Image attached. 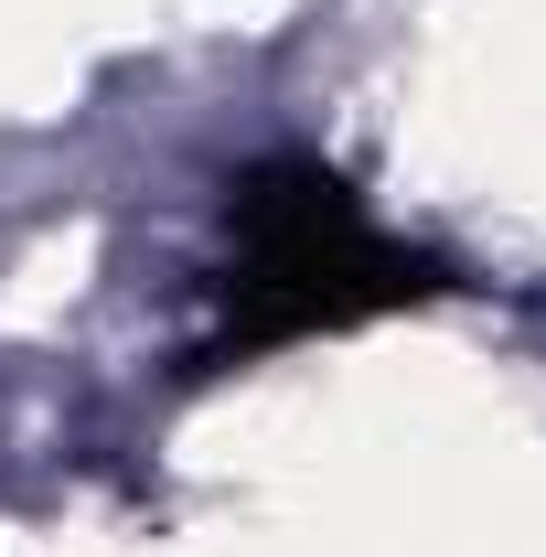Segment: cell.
<instances>
[{
  "instance_id": "cell-1",
  "label": "cell",
  "mask_w": 546,
  "mask_h": 557,
  "mask_svg": "<svg viewBox=\"0 0 546 557\" xmlns=\"http://www.w3.org/2000/svg\"><path fill=\"white\" fill-rule=\"evenodd\" d=\"M236 269H225V311H236V344H289V333H333L353 311H386L429 289L408 247L353 205V183L322 161H258L236 183Z\"/></svg>"
}]
</instances>
